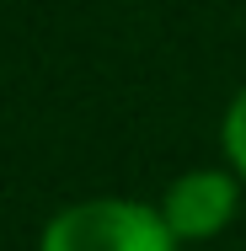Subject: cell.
<instances>
[{"mask_svg": "<svg viewBox=\"0 0 246 251\" xmlns=\"http://www.w3.org/2000/svg\"><path fill=\"white\" fill-rule=\"evenodd\" d=\"M225 150L236 160V171L246 176V91L230 101V112H225Z\"/></svg>", "mask_w": 246, "mask_h": 251, "instance_id": "cell-3", "label": "cell"}, {"mask_svg": "<svg viewBox=\"0 0 246 251\" xmlns=\"http://www.w3.org/2000/svg\"><path fill=\"white\" fill-rule=\"evenodd\" d=\"M177 235L166 230L161 208L123 198L75 203L43 230V251H171Z\"/></svg>", "mask_w": 246, "mask_h": 251, "instance_id": "cell-1", "label": "cell"}, {"mask_svg": "<svg viewBox=\"0 0 246 251\" xmlns=\"http://www.w3.org/2000/svg\"><path fill=\"white\" fill-rule=\"evenodd\" d=\"M236 214V182L225 171H188L166 187L161 198V219L177 241H203L214 235L225 219Z\"/></svg>", "mask_w": 246, "mask_h": 251, "instance_id": "cell-2", "label": "cell"}]
</instances>
